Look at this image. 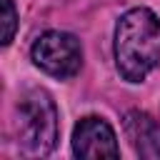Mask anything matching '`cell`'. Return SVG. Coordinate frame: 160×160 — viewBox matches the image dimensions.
Wrapping results in <instances>:
<instances>
[{"mask_svg":"<svg viewBox=\"0 0 160 160\" xmlns=\"http://www.w3.org/2000/svg\"><path fill=\"white\" fill-rule=\"evenodd\" d=\"M72 155L85 160H100V158H118V135L112 125L100 115H85L72 128Z\"/></svg>","mask_w":160,"mask_h":160,"instance_id":"4","label":"cell"},{"mask_svg":"<svg viewBox=\"0 0 160 160\" xmlns=\"http://www.w3.org/2000/svg\"><path fill=\"white\" fill-rule=\"evenodd\" d=\"M122 130L140 158H148V160L160 158V122L152 120L148 112H140V110L125 112Z\"/></svg>","mask_w":160,"mask_h":160,"instance_id":"5","label":"cell"},{"mask_svg":"<svg viewBox=\"0 0 160 160\" xmlns=\"http://www.w3.org/2000/svg\"><path fill=\"white\" fill-rule=\"evenodd\" d=\"M0 8H2V38H0V42L10 45L15 38V30H18V10H15L12 0H0Z\"/></svg>","mask_w":160,"mask_h":160,"instance_id":"6","label":"cell"},{"mask_svg":"<svg viewBox=\"0 0 160 160\" xmlns=\"http://www.w3.org/2000/svg\"><path fill=\"white\" fill-rule=\"evenodd\" d=\"M15 142L20 155L45 158L58 145V105L42 88H30L15 105Z\"/></svg>","mask_w":160,"mask_h":160,"instance_id":"2","label":"cell"},{"mask_svg":"<svg viewBox=\"0 0 160 160\" xmlns=\"http://www.w3.org/2000/svg\"><path fill=\"white\" fill-rule=\"evenodd\" d=\"M115 68L122 80L142 82L160 62V18L150 8H130L115 22Z\"/></svg>","mask_w":160,"mask_h":160,"instance_id":"1","label":"cell"},{"mask_svg":"<svg viewBox=\"0 0 160 160\" xmlns=\"http://www.w3.org/2000/svg\"><path fill=\"white\" fill-rule=\"evenodd\" d=\"M32 62L50 78L68 80L75 78L82 68V48L72 32L65 30H48L42 32L30 48Z\"/></svg>","mask_w":160,"mask_h":160,"instance_id":"3","label":"cell"}]
</instances>
